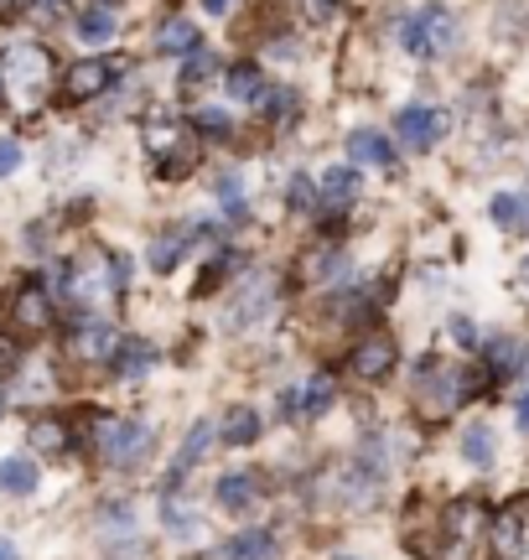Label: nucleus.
Here are the masks:
<instances>
[{
    "instance_id": "c9c22d12",
    "label": "nucleus",
    "mask_w": 529,
    "mask_h": 560,
    "mask_svg": "<svg viewBox=\"0 0 529 560\" xmlns=\"http://www.w3.org/2000/svg\"><path fill=\"white\" fill-rule=\"evenodd\" d=\"M192 172V145H177L172 156H162V177L172 182V177H187Z\"/></svg>"
},
{
    "instance_id": "a878e982",
    "label": "nucleus",
    "mask_w": 529,
    "mask_h": 560,
    "mask_svg": "<svg viewBox=\"0 0 529 560\" xmlns=\"http://www.w3.org/2000/svg\"><path fill=\"white\" fill-rule=\"evenodd\" d=\"M32 446H37L42 457H58V452H68V425H62L58 416H42L37 425H32Z\"/></svg>"
},
{
    "instance_id": "7c9ffc66",
    "label": "nucleus",
    "mask_w": 529,
    "mask_h": 560,
    "mask_svg": "<svg viewBox=\"0 0 529 560\" xmlns=\"http://www.w3.org/2000/svg\"><path fill=\"white\" fill-rule=\"evenodd\" d=\"M192 130H198L203 140H228V136H234V120H228L224 109H198Z\"/></svg>"
},
{
    "instance_id": "2eb2a0df",
    "label": "nucleus",
    "mask_w": 529,
    "mask_h": 560,
    "mask_svg": "<svg viewBox=\"0 0 529 560\" xmlns=\"http://www.w3.org/2000/svg\"><path fill=\"white\" fill-rule=\"evenodd\" d=\"M213 499L224 503L228 514H245L249 503L260 499V478H255V472H224L219 488H213Z\"/></svg>"
},
{
    "instance_id": "c756f323",
    "label": "nucleus",
    "mask_w": 529,
    "mask_h": 560,
    "mask_svg": "<svg viewBox=\"0 0 529 560\" xmlns=\"http://www.w3.org/2000/svg\"><path fill=\"white\" fill-rule=\"evenodd\" d=\"M462 457L478 462V467H489L493 462V431L489 425H468V431H462Z\"/></svg>"
},
{
    "instance_id": "9b49d317",
    "label": "nucleus",
    "mask_w": 529,
    "mask_h": 560,
    "mask_svg": "<svg viewBox=\"0 0 529 560\" xmlns=\"http://www.w3.org/2000/svg\"><path fill=\"white\" fill-rule=\"evenodd\" d=\"M296 276H302L306 285H338V280H348V255L338 244H317V249L302 255V270H296Z\"/></svg>"
},
{
    "instance_id": "6e6552de",
    "label": "nucleus",
    "mask_w": 529,
    "mask_h": 560,
    "mask_svg": "<svg viewBox=\"0 0 529 560\" xmlns=\"http://www.w3.org/2000/svg\"><path fill=\"white\" fill-rule=\"evenodd\" d=\"M115 83V62H104V58H79L68 73H62V100H99L104 89Z\"/></svg>"
},
{
    "instance_id": "f8f14e48",
    "label": "nucleus",
    "mask_w": 529,
    "mask_h": 560,
    "mask_svg": "<svg viewBox=\"0 0 529 560\" xmlns=\"http://www.w3.org/2000/svg\"><path fill=\"white\" fill-rule=\"evenodd\" d=\"M11 317H16L21 332H42L47 322H52V296H47V285L42 280H26L11 301Z\"/></svg>"
},
{
    "instance_id": "6ab92c4d",
    "label": "nucleus",
    "mask_w": 529,
    "mask_h": 560,
    "mask_svg": "<svg viewBox=\"0 0 529 560\" xmlns=\"http://www.w3.org/2000/svg\"><path fill=\"white\" fill-rule=\"evenodd\" d=\"M348 156L364 161V166H395V145L379 130H353L348 136Z\"/></svg>"
},
{
    "instance_id": "37998d69",
    "label": "nucleus",
    "mask_w": 529,
    "mask_h": 560,
    "mask_svg": "<svg viewBox=\"0 0 529 560\" xmlns=\"http://www.w3.org/2000/svg\"><path fill=\"white\" fill-rule=\"evenodd\" d=\"M203 11H208V16H224V11H228V0H203Z\"/></svg>"
},
{
    "instance_id": "1a4fd4ad",
    "label": "nucleus",
    "mask_w": 529,
    "mask_h": 560,
    "mask_svg": "<svg viewBox=\"0 0 529 560\" xmlns=\"http://www.w3.org/2000/svg\"><path fill=\"white\" fill-rule=\"evenodd\" d=\"M47 79V52L42 47H16L5 68H0V89H16V94H32Z\"/></svg>"
},
{
    "instance_id": "ddd939ff",
    "label": "nucleus",
    "mask_w": 529,
    "mask_h": 560,
    "mask_svg": "<svg viewBox=\"0 0 529 560\" xmlns=\"http://www.w3.org/2000/svg\"><path fill=\"white\" fill-rule=\"evenodd\" d=\"M358 198V172L353 166H332L322 177V202H327V229L338 223V213H343L348 202Z\"/></svg>"
},
{
    "instance_id": "49530a36",
    "label": "nucleus",
    "mask_w": 529,
    "mask_h": 560,
    "mask_svg": "<svg viewBox=\"0 0 529 560\" xmlns=\"http://www.w3.org/2000/svg\"><path fill=\"white\" fill-rule=\"evenodd\" d=\"M519 291H529V260H525V270H519Z\"/></svg>"
},
{
    "instance_id": "cd10ccee",
    "label": "nucleus",
    "mask_w": 529,
    "mask_h": 560,
    "mask_svg": "<svg viewBox=\"0 0 529 560\" xmlns=\"http://www.w3.org/2000/svg\"><path fill=\"white\" fill-rule=\"evenodd\" d=\"M213 73H219V58L198 47V52H192V58L183 62V94H198V89H203V83L213 79Z\"/></svg>"
},
{
    "instance_id": "20e7f679",
    "label": "nucleus",
    "mask_w": 529,
    "mask_h": 560,
    "mask_svg": "<svg viewBox=\"0 0 529 560\" xmlns=\"http://www.w3.org/2000/svg\"><path fill=\"white\" fill-rule=\"evenodd\" d=\"M395 363H400V348H395V338H385V332H368V338L348 353L353 380H364V384L389 380V374H395Z\"/></svg>"
},
{
    "instance_id": "f03ea898",
    "label": "nucleus",
    "mask_w": 529,
    "mask_h": 560,
    "mask_svg": "<svg viewBox=\"0 0 529 560\" xmlns=\"http://www.w3.org/2000/svg\"><path fill=\"white\" fill-rule=\"evenodd\" d=\"M400 42H405L410 58H421V62L447 58L451 47H457V16H451L442 0H431V5H421V11H410L405 16Z\"/></svg>"
},
{
    "instance_id": "f3484780",
    "label": "nucleus",
    "mask_w": 529,
    "mask_h": 560,
    "mask_svg": "<svg viewBox=\"0 0 529 560\" xmlns=\"http://www.w3.org/2000/svg\"><path fill=\"white\" fill-rule=\"evenodd\" d=\"M37 482H42V467L32 457H5L0 462V493L26 499V493H37Z\"/></svg>"
},
{
    "instance_id": "aec40b11",
    "label": "nucleus",
    "mask_w": 529,
    "mask_h": 560,
    "mask_svg": "<svg viewBox=\"0 0 529 560\" xmlns=\"http://www.w3.org/2000/svg\"><path fill=\"white\" fill-rule=\"evenodd\" d=\"M489 213H493L498 229H509V234H529V192H498Z\"/></svg>"
},
{
    "instance_id": "412c9836",
    "label": "nucleus",
    "mask_w": 529,
    "mask_h": 560,
    "mask_svg": "<svg viewBox=\"0 0 529 560\" xmlns=\"http://www.w3.org/2000/svg\"><path fill=\"white\" fill-rule=\"evenodd\" d=\"M156 47H162L166 58H177V52H187V58H192V52L203 47V32H198L192 21H166L162 32H156Z\"/></svg>"
},
{
    "instance_id": "ea45409f",
    "label": "nucleus",
    "mask_w": 529,
    "mask_h": 560,
    "mask_svg": "<svg viewBox=\"0 0 529 560\" xmlns=\"http://www.w3.org/2000/svg\"><path fill=\"white\" fill-rule=\"evenodd\" d=\"M21 166V145L16 140H0V177H5V172H16Z\"/></svg>"
},
{
    "instance_id": "9d476101",
    "label": "nucleus",
    "mask_w": 529,
    "mask_h": 560,
    "mask_svg": "<svg viewBox=\"0 0 529 560\" xmlns=\"http://www.w3.org/2000/svg\"><path fill=\"white\" fill-rule=\"evenodd\" d=\"M219 441V425H208V420H198L192 431H187V441H183V452H177V462H172V478H166V493H177L187 482V472L198 467V462L208 457V446Z\"/></svg>"
},
{
    "instance_id": "dca6fc26",
    "label": "nucleus",
    "mask_w": 529,
    "mask_h": 560,
    "mask_svg": "<svg viewBox=\"0 0 529 560\" xmlns=\"http://www.w3.org/2000/svg\"><path fill=\"white\" fill-rule=\"evenodd\" d=\"M478 529H483V503H478V499L451 503V509H447V540L468 550V545L478 540Z\"/></svg>"
},
{
    "instance_id": "58836bf2",
    "label": "nucleus",
    "mask_w": 529,
    "mask_h": 560,
    "mask_svg": "<svg viewBox=\"0 0 529 560\" xmlns=\"http://www.w3.org/2000/svg\"><path fill=\"white\" fill-rule=\"evenodd\" d=\"M302 11L306 21H332L338 16V0H302Z\"/></svg>"
},
{
    "instance_id": "c85d7f7f",
    "label": "nucleus",
    "mask_w": 529,
    "mask_h": 560,
    "mask_svg": "<svg viewBox=\"0 0 529 560\" xmlns=\"http://www.w3.org/2000/svg\"><path fill=\"white\" fill-rule=\"evenodd\" d=\"M489 369L498 374V380H509L514 369H525V348H519V342H509V338H498L489 348Z\"/></svg>"
},
{
    "instance_id": "473e14b6",
    "label": "nucleus",
    "mask_w": 529,
    "mask_h": 560,
    "mask_svg": "<svg viewBox=\"0 0 529 560\" xmlns=\"http://www.w3.org/2000/svg\"><path fill=\"white\" fill-rule=\"evenodd\" d=\"M260 109L270 115V120H291V115H296V94H291V89H264Z\"/></svg>"
},
{
    "instance_id": "423d86ee",
    "label": "nucleus",
    "mask_w": 529,
    "mask_h": 560,
    "mask_svg": "<svg viewBox=\"0 0 529 560\" xmlns=\"http://www.w3.org/2000/svg\"><path fill=\"white\" fill-rule=\"evenodd\" d=\"M332 400H338V384H332V374H317V380L285 389V395H281V416L285 420H317Z\"/></svg>"
},
{
    "instance_id": "7ed1b4c3",
    "label": "nucleus",
    "mask_w": 529,
    "mask_h": 560,
    "mask_svg": "<svg viewBox=\"0 0 529 560\" xmlns=\"http://www.w3.org/2000/svg\"><path fill=\"white\" fill-rule=\"evenodd\" d=\"M89 441L99 446V457L109 467H136L151 452V431H145L141 420H104V431H94Z\"/></svg>"
},
{
    "instance_id": "4468645a",
    "label": "nucleus",
    "mask_w": 529,
    "mask_h": 560,
    "mask_svg": "<svg viewBox=\"0 0 529 560\" xmlns=\"http://www.w3.org/2000/svg\"><path fill=\"white\" fill-rule=\"evenodd\" d=\"M270 556H275V535L270 529H239L234 540L219 545L213 560H270Z\"/></svg>"
},
{
    "instance_id": "de8ad7c7",
    "label": "nucleus",
    "mask_w": 529,
    "mask_h": 560,
    "mask_svg": "<svg viewBox=\"0 0 529 560\" xmlns=\"http://www.w3.org/2000/svg\"><path fill=\"white\" fill-rule=\"evenodd\" d=\"M332 560H353V556H332Z\"/></svg>"
},
{
    "instance_id": "f257e3e1",
    "label": "nucleus",
    "mask_w": 529,
    "mask_h": 560,
    "mask_svg": "<svg viewBox=\"0 0 529 560\" xmlns=\"http://www.w3.org/2000/svg\"><path fill=\"white\" fill-rule=\"evenodd\" d=\"M478 384H483L478 369H457V363H447V359H426L415 369V405H421L426 420H447V416H457V405H468L472 395H478Z\"/></svg>"
},
{
    "instance_id": "5701e85b",
    "label": "nucleus",
    "mask_w": 529,
    "mask_h": 560,
    "mask_svg": "<svg viewBox=\"0 0 529 560\" xmlns=\"http://www.w3.org/2000/svg\"><path fill=\"white\" fill-rule=\"evenodd\" d=\"M219 436H224L228 446H249V441L260 436V416H255L249 405H234L224 416V425H219Z\"/></svg>"
},
{
    "instance_id": "72a5a7b5",
    "label": "nucleus",
    "mask_w": 529,
    "mask_h": 560,
    "mask_svg": "<svg viewBox=\"0 0 529 560\" xmlns=\"http://www.w3.org/2000/svg\"><path fill=\"white\" fill-rule=\"evenodd\" d=\"M166 529H172V535H192V529H198L192 509H187V503H177V499H166Z\"/></svg>"
},
{
    "instance_id": "4be33fe9",
    "label": "nucleus",
    "mask_w": 529,
    "mask_h": 560,
    "mask_svg": "<svg viewBox=\"0 0 529 560\" xmlns=\"http://www.w3.org/2000/svg\"><path fill=\"white\" fill-rule=\"evenodd\" d=\"M151 363H156V348H151L145 338H125V342H120V353H115V369H120L125 380H141Z\"/></svg>"
},
{
    "instance_id": "a211bd4d",
    "label": "nucleus",
    "mask_w": 529,
    "mask_h": 560,
    "mask_svg": "<svg viewBox=\"0 0 529 560\" xmlns=\"http://www.w3.org/2000/svg\"><path fill=\"white\" fill-rule=\"evenodd\" d=\"M493 550H498V560H514L525 550V509H519V503H509V509L498 514V524H493Z\"/></svg>"
},
{
    "instance_id": "a18cd8bd",
    "label": "nucleus",
    "mask_w": 529,
    "mask_h": 560,
    "mask_svg": "<svg viewBox=\"0 0 529 560\" xmlns=\"http://www.w3.org/2000/svg\"><path fill=\"white\" fill-rule=\"evenodd\" d=\"M0 560H16V545L11 540H0Z\"/></svg>"
},
{
    "instance_id": "f704fd0d",
    "label": "nucleus",
    "mask_w": 529,
    "mask_h": 560,
    "mask_svg": "<svg viewBox=\"0 0 529 560\" xmlns=\"http://www.w3.org/2000/svg\"><path fill=\"white\" fill-rule=\"evenodd\" d=\"M219 198H224L228 219H245V192H239V177H219Z\"/></svg>"
},
{
    "instance_id": "4c0bfd02",
    "label": "nucleus",
    "mask_w": 529,
    "mask_h": 560,
    "mask_svg": "<svg viewBox=\"0 0 529 560\" xmlns=\"http://www.w3.org/2000/svg\"><path fill=\"white\" fill-rule=\"evenodd\" d=\"M285 202H291V208H311V177H302V172H296V177H291V187H285Z\"/></svg>"
},
{
    "instance_id": "39448f33",
    "label": "nucleus",
    "mask_w": 529,
    "mask_h": 560,
    "mask_svg": "<svg viewBox=\"0 0 529 560\" xmlns=\"http://www.w3.org/2000/svg\"><path fill=\"white\" fill-rule=\"evenodd\" d=\"M395 136L405 140L410 151H431L436 140L447 136V115L442 109H426V104H410L395 115Z\"/></svg>"
},
{
    "instance_id": "0eeeda50",
    "label": "nucleus",
    "mask_w": 529,
    "mask_h": 560,
    "mask_svg": "<svg viewBox=\"0 0 529 560\" xmlns=\"http://www.w3.org/2000/svg\"><path fill=\"white\" fill-rule=\"evenodd\" d=\"M115 353H120V332L99 317H89L68 338V359H79V363H115Z\"/></svg>"
},
{
    "instance_id": "09e8293b",
    "label": "nucleus",
    "mask_w": 529,
    "mask_h": 560,
    "mask_svg": "<svg viewBox=\"0 0 529 560\" xmlns=\"http://www.w3.org/2000/svg\"><path fill=\"white\" fill-rule=\"evenodd\" d=\"M0 410H5V400H0Z\"/></svg>"
},
{
    "instance_id": "b1692460",
    "label": "nucleus",
    "mask_w": 529,
    "mask_h": 560,
    "mask_svg": "<svg viewBox=\"0 0 529 560\" xmlns=\"http://www.w3.org/2000/svg\"><path fill=\"white\" fill-rule=\"evenodd\" d=\"M260 94H264L260 68H255V62H234V68H228V100L260 104Z\"/></svg>"
},
{
    "instance_id": "e433bc0d",
    "label": "nucleus",
    "mask_w": 529,
    "mask_h": 560,
    "mask_svg": "<svg viewBox=\"0 0 529 560\" xmlns=\"http://www.w3.org/2000/svg\"><path fill=\"white\" fill-rule=\"evenodd\" d=\"M234 270H239V255H219L213 270H203V291H213V285H219L224 276H234Z\"/></svg>"
},
{
    "instance_id": "bb28decb",
    "label": "nucleus",
    "mask_w": 529,
    "mask_h": 560,
    "mask_svg": "<svg viewBox=\"0 0 529 560\" xmlns=\"http://www.w3.org/2000/svg\"><path fill=\"white\" fill-rule=\"evenodd\" d=\"M120 32V21H115V11H104V5H94V11H83L79 16V37L83 42H109Z\"/></svg>"
},
{
    "instance_id": "a19ab883",
    "label": "nucleus",
    "mask_w": 529,
    "mask_h": 560,
    "mask_svg": "<svg viewBox=\"0 0 529 560\" xmlns=\"http://www.w3.org/2000/svg\"><path fill=\"white\" fill-rule=\"evenodd\" d=\"M32 0H0V21H11V16H21Z\"/></svg>"
},
{
    "instance_id": "c03bdc74",
    "label": "nucleus",
    "mask_w": 529,
    "mask_h": 560,
    "mask_svg": "<svg viewBox=\"0 0 529 560\" xmlns=\"http://www.w3.org/2000/svg\"><path fill=\"white\" fill-rule=\"evenodd\" d=\"M519 431H529V395L519 400Z\"/></svg>"
},
{
    "instance_id": "2f4dec72",
    "label": "nucleus",
    "mask_w": 529,
    "mask_h": 560,
    "mask_svg": "<svg viewBox=\"0 0 529 560\" xmlns=\"http://www.w3.org/2000/svg\"><path fill=\"white\" fill-rule=\"evenodd\" d=\"M183 249H187V234H172V240H156L151 244V270H172V265L183 260Z\"/></svg>"
},
{
    "instance_id": "393cba45",
    "label": "nucleus",
    "mask_w": 529,
    "mask_h": 560,
    "mask_svg": "<svg viewBox=\"0 0 529 560\" xmlns=\"http://www.w3.org/2000/svg\"><path fill=\"white\" fill-rule=\"evenodd\" d=\"M145 145H151L156 156H172V151L183 145V130H177V120H166L162 109H156V115L145 120Z\"/></svg>"
},
{
    "instance_id": "79ce46f5",
    "label": "nucleus",
    "mask_w": 529,
    "mask_h": 560,
    "mask_svg": "<svg viewBox=\"0 0 529 560\" xmlns=\"http://www.w3.org/2000/svg\"><path fill=\"white\" fill-rule=\"evenodd\" d=\"M11 363H16V342L0 338V369H11Z\"/></svg>"
}]
</instances>
